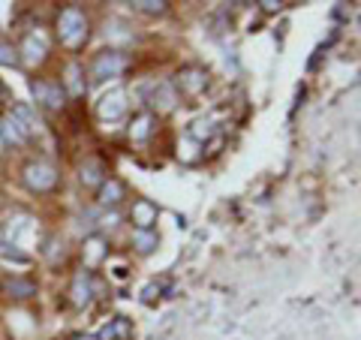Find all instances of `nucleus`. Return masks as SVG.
<instances>
[{"label": "nucleus", "mask_w": 361, "mask_h": 340, "mask_svg": "<svg viewBox=\"0 0 361 340\" xmlns=\"http://www.w3.org/2000/svg\"><path fill=\"white\" fill-rule=\"evenodd\" d=\"M58 37L63 45H70V49H78V45L87 40V18L78 6H66L58 16Z\"/></svg>", "instance_id": "f257e3e1"}, {"label": "nucleus", "mask_w": 361, "mask_h": 340, "mask_svg": "<svg viewBox=\"0 0 361 340\" xmlns=\"http://www.w3.org/2000/svg\"><path fill=\"white\" fill-rule=\"evenodd\" d=\"M21 178H25V187L30 193H49V190L58 187V169H54L51 163H45V160L27 163Z\"/></svg>", "instance_id": "f03ea898"}, {"label": "nucleus", "mask_w": 361, "mask_h": 340, "mask_svg": "<svg viewBox=\"0 0 361 340\" xmlns=\"http://www.w3.org/2000/svg\"><path fill=\"white\" fill-rule=\"evenodd\" d=\"M127 54L123 51H99L97 58H94V63H90V75L97 78V82H109V78H118L123 70H127Z\"/></svg>", "instance_id": "7ed1b4c3"}, {"label": "nucleus", "mask_w": 361, "mask_h": 340, "mask_svg": "<svg viewBox=\"0 0 361 340\" xmlns=\"http://www.w3.org/2000/svg\"><path fill=\"white\" fill-rule=\"evenodd\" d=\"M30 90H33V99H37L39 106L58 111L66 99V90L61 82H51V78H33L30 82Z\"/></svg>", "instance_id": "20e7f679"}, {"label": "nucleus", "mask_w": 361, "mask_h": 340, "mask_svg": "<svg viewBox=\"0 0 361 340\" xmlns=\"http://www.w3.org/2000/svg\"><path fill=\"white\" fill-rule=\"evenodd\" d=\"M145 94H148L151 109H157V111H172L175 103H178V90L169 82H151Z\"/></svg>", "instance_id": "39448f33"}, {"label": "nucleus", "mask_w": 361, "mask_h": 340, "mask_svg": "<svg viewBox=\"0 0 361 340\" xmlns=\"http://www.w3.org/2000/svg\"><path fill=\"white\" fill-rule=\"evenodd\" d=\"M37 232V220L30 217V214H16L13 220H9L6 232H4V241L13 244V247H21L25 244V238Z\"/></svg>", "instance_id": "423d86ee"}, {"label": "nucleus", "mask_w": 361, "mask_h": 340, "mask_svg": "<svg viewBox=\"0 0 361 340\" xmlns=\"http://www.w3.org/2000/svg\"><path fill=\"white\" fill-rule=\"evenodd\" d=\"M99 118L103 121H121L123 115H127V94H123V90L118 87V90H109V94L99 99Z\"/></svg>", "instance_id": "0eeeda50"}, {"label": "nucleus", "mask_w": 361, "mask_h": 340, "mask_svg": "<svg viewBox=\"0 0 361 340\" xmlns=\"http://www.w3.org/2000/svg\"><path fill=\"white\" fill-rule=\"evenodd\" d=\"M178 87L184 90V94L196 97V94H202V90L208 87V73L199 70V66H187V70L178 73Z\"/></svg>", "instance_id": "6e6552de"}, {"label": "nucleus", "mask_w": 361, "mask_h": 340, "mask_svg": "<svg viewBox=\"0 0 361 340\" xmlns=\"http://www.w3.org/2000/svg\"><path fill=\"white\" fill-rule=\"evenodd\" d=\"M157 217H160V211H157L154 202L148 199H139L133 205V223H135V232H151Z\"/></svg>", "instance_id": "1a4fd4ad"}, {"label": "nucleus", "mask_w": 361, "mask_h": 340, "mask_svg": "<svg viewBox=\"0 0 361 340\" xmlns=\"http://www.w3.org/2000/svg\"><path fill=\"white\" fill-rule=\"evenodd\" d=\"M18 54H25L27 63H42L45 54H49V42H45V37H42L39 30L37 33H27L25 42H21V51Z\"/></svg>", "instance_id": "9d476101"}, {"label": "nucleus", "mask_w": 361, "mask_h": 340, "mask_svg": "<svg viewBox=\"0 0 361 340\" xmlns=\"http://www.w3.org/2000/svg\"><path fill=\"white\" fill-rule=\"evenodd\" d=\"M4 292L9 298H16V301H27L37 296V283H33L30 277H6L4 280Z\"/></svg>", "instance_id": "9b49d317"}, {"label": "nucleus", "mask_w": 361, "mask_h": 340, "mask_svg": "<svg viewBox=\"0 0 361 340\" xmlns=\"http://www.w3.org/2000/svg\"><path fill=\"white\" fill-rule=\"evenodd\" d=\"M0 139L4 142H13V145H25L30 139V133L21 127V121L16 115H6L4 121H0Z\"/></svg>", "instance_id": "f8f14e48"}, {"label": "nucleus", "mask_w": 361, "mask_h": 340, "mask_svg": "<svg viewBox=\"0 0 361 340\" xmlns=\"http://www.w3.org/2000/svg\"><path fill=\"white\" fill-rule=\"evenodd\" d=\"M78 178H82V184H85V187H99L109 175H106L103 160H94V157H90V160H85L82 169H78Z\"/></svg>", "instance_id": "ddd939ff"}, {"label": "nucleus", "mask_w": 361, "mask_h": 340, "mask_svg": "<svg viewBox=\"0 0 361 340\" xmlns=\"http://www.w3.org/2000/svg\"><path fill=\"white\" fill-rule=\"evenodd\" d=\"M70 296H73L75 308H87V304H90V296H94V289H90V274H87V271H78V274H75Z\"/></svg>", "instance_id": "4468645a"}, {"label": "nucleus", "mask_w": 361, "mask_h": 340, "mask_svg": "<svg viewBox=\"0 0 361 340\" xmlns=\"http://www.w3.org/2000/svg\"><path fill=\"white\" fill-rule=\"evenodd\" d=\"M121 199H123V187L115 178H106L103 184H99V205H118Z\"/></svg>", "instance_id": "2eb2a0df"}, {"label": "nucleus", "mask_w": 361, "mask_h": 340, "mask_svg": "<svg viewBox=\"0 0 361 340\" xmlns=\"http://www.w3.org/2000/svg\"><path fill=\"white\" fill-rule=\"evenodd\" d=\"M130 337V322L127 320H115L97 334V340H127Z\"/></svg>", "instance_id": "dca6fc26"}, {"label": "nucleus", "mask_w": 361, "mask_h": 340, "mask_svg": "<svg viewBox=\"0 0 361 340\" xmlns=\"http://www.w3.org/2000/svg\"><path fill=\"white\" fill-rule=\"evenodd\" d=\"M103 256H106V241H103V238H97V235L87 238V241H85V262L97 265Z\"/></svg>", "instance_id": "f3484780"}, {"label": "nucleus", "mask_w": 361, "mask_h": 340, "mask_svg": "<svg viewBox=\"0 0 361 340\" xmlns=\"http://www.w3.org/2000/svg\"><path fill=\"white\" fill-rule=\"evenodd\" d=\"M13 115H16L18 121H21V127H25V130H27L30 135H33V133H37V130H39V118H37V115H33V111H30V106H25V103H18V106L13 109Z\"/></svg>", "instance_id": "a211bd4d"}, {"label": "nucleus", "mask_w": 361, "mask_h": 340, "mask_svg": "<svg viewBox=\"0 0 361 340\" xmlns=\"http://www.w3.org/2000/svg\"><path fill=\"white\" fill-rule=\"evenodd\" d=\"M151 127H154V115H139V118H133L130 135H133V139H148Z\"/></svg>", "instance_id": "6ab92c4d"}, {"label": "nucleus", "mask_w": 361, "mask_h": 340, "mask_svg": "<svg viewBox=\"0 0 361 340\" xmlns=\"http://www.w3.org/2000/svg\"><path fill=\"white\" fill-rule=\"evenodd\" d=\"M0 256H4L6 262H16V265H27V262H30V256H27V253H21L18 247L6 244V241H0Z\"/></svg>", "instance_id": "aec40b11"}, {"label": "nucleus", "mask_w": 361, "mask_h": 340, "mask_svg": "<svg viewBox=\"0 0 361 340\" xmlns=\"http://www.w3.org/2000/svg\"><path fill=\"white\" fill-rule=\"evenodd\" d=\"M166 0H135L133 9H139V13H148V16H163L166 13Z\"/></svg>", "instance_id": "412c9836"}, {"label": "nucleus", "mask_w": 361, "mask_h": 340, "mask_svg": "<svg viewBox=\"0 0 361 340\" xmlns=\"http://www.w3.org/2000/svg\"><path fill=\"white\" fill-rule=\"evenodd\" d=\"M133 241H135V247H139L142 253H151L157 247V235L154 232H133Z\"/></svg>", "instance_id": "4be33fe9"}, {"label": "nucleus", "mask_w": 361, "mask_h": 340, "mask_svg": "<svg viewBox=\"0 0 361 340\" xmlns=\"http://www.w3.org/2000/svg\"><path fill=\"white\" fill-rule=\"evenodd\" d=\"M21 58H18V49L13 42H0V63L4 66H16Z\"/></svg>", "instance_id": "5701e85b"}, {"label": "nucleus", "mask_w": 361, "mask_h": 340, "mask_svg": "<svg viewBox=\"0 0 361 340\" xmlns=\"http://www.w3.org/2000/svg\"><path fill=\"white\" fill-rule=\"evenodd\" d=\"M265 9H268V13H274V9H280V4H271V0H265V4H262Z\"/></svg>", "instance_id": "b1692460"}, {"label": "nucleus", "mask_w": 361, "mask_h": 340, "mask_svg": "<svg viewBox=\"0 0 361 340\" xmlns=\"http://www.w3.org/2000/svg\"><path fill=\"white\" fill-rule=\"evenodd\" d=\"M0 211H4V193H0Z\"/></svg>", "instance_id": "393cba45"}, {"label": "nucleus", "mask_w": 361, "mask_h": 340, "mask_svg": "<svg viewBox=\"0 0 361 340\" xmlns=\"http://www.w3.org/2000/svg\"><path fill=\"white\" fill-rule=\"evenodd\" d=\"M4 145H6V142H4V139H0V154H4Z\"/></svg>", "instance_id": "a878e982"}]
</instances>
